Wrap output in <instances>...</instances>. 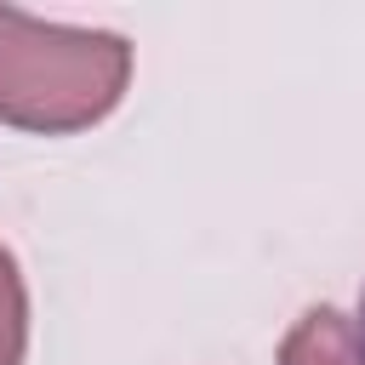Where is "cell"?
<instances>
[{
  "label": "cell",
  "instance_id": "277c9868",
  "mask_svg": "<svg viewBox=\"0 0 365 365\" xmlns=\"http://www.w3.org/2000/svg\"><path fill=\"white\" fill-rule=\"evenodd\" d=\"M354 331H359V348H365V285H359V319H354Z\"/></svg>",
  "mask_w": 365,
  "mask_h": 365
},
{
  "label": "cell",
  "instance_id": "6da1fadb",
  "mask_svg": "<svg viewBox=\"0 0 365 365\" xmlns=\"http://www.w3.org/2000/svg\"><path fill=\"white\" fill-rule=\"evenodd\" d=\"M131 86V40L114 29H68L0 6V125L68 137L120 108Z\"/></svg>",
  "mask_w": 365,
  "mask_h": 365
},
{
  "label": "cell",
  "instance_id": "3957f363",
  "mask_svg": "<svg viewBox=\"0 0 365 365\" xmlns=\"http://www.w3.org/2000/svg\"><path fill=\"white\" fill-rule=\"evenodd\" d=\"M29 348V285L17 257L0 245V365H23Z\"/></svg>",
  "mask_w": 365,
  "mask_h": 365
},
{
  "label": "cell",
  "instance_id": "7a4b0ae2",
  "mask_svg": "<svg viewBox=\"0 0 365 365\" xmlns=\"http://www.w3.org/2000/svg\"><path fill=\"white\" fill-rule=\"evenodd\" d=\"M279 365H365V348H359V331L342 308L319 302L308 308L285 342H279Z\"/></svg>",
  "mask_w": 365,
  "mask_h": 365
}]
</instances>
